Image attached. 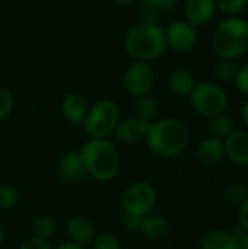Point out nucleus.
Segmentation results:
<instances>
[{
  "label": "nucleus",
  "mask_w": 248,
  "mask_h": 249,
  "mask_svg": "<svg viewBox=\"0 0 248 249\" xmlns=\"http://www.w3.org/2000/svg\"><path fill=\"white\" fill-rule=\"evenodd\" d=\"M145 142L153 155L159 158H174L187 149L190 131L178 118H156L149 124Z\"/></svg>",
  "instance_id": "obj_1"
},
{
  "label": "nucleus",
  "mask_w": 248,
  "mask_h": 249,
  "mask_svg": "<svg viewBox=\"0 0 248 249\" xmlns=\"http://www.w3.org/2000/svg\"><path fill=\"white\" fill-rule=\"evenodd\" d=\"M79 153L86 175L96 182H110L118 175L121 168L120 153L108 139H88Z\"/></svg>",
  "instance_id": "obj_2"
},
{
  "label": "nucleus",
  "mask_w": 248,
  "mask_h": 249,
  "mask_svg": "<svg viewBox=\"0 0 248 249\" xmlns=\"http://www.w3.org/2000/svg\"><path fill=\"white\" fill-rule=\"evenodd\" d=\"M124 50L133 61L152 63L168 50L165 29L159 23H137L124 36Z\"/></svg>",
  "instance_id": "obj_3"
},
{
  "label": "nucleus",
  "mask_w": 248,
  "mask_h": 249,
  "mask_svg": "<svg viewBox=\"0 0 248 249\" xmlns=\"http://www.w3.org/2000/svg\"><path fill=\"white\" fill-rule=\"evenodd\" d=\"M212 48L219 58L238 60L248 51V20L229 16L221 20L212 34Z\"/></svg>",
  "instance_id": "obj_4"
},
{
  "label": "nucleus",
  "mask_w": 248,
  "mask_h": 249,
  "mask_svg": "<svg viewBox=\"0 0 248 249\" xmlns=\"http://www.w3.org/2000/svg\"><path fill=\"white\" fill-rule=\"evenodd\" d=\"M121 120L120 107L113 99H101L89 107L82 124L89 139H108Z\"/></svg>",
  "instance_id": "obj_5"
},
{
  "label": "nucleus",
  "mask_w": 248,
  "mask_h": 249,
  "mask_svg": "<svg viewBox=\"0 0 248 249\" xmlns=\"http://www.w3.org/2000/svg\"><path fill=\"white\" fill-rule=\"evenodd\" d=\"M189 98L193 109L199 115L208 118L225 114L229 105V99L224 88L213 82L196 83Z\"/></svg>",
  "instance_id": "obj_6"
},
{
  "label": "nucleus",
  "mask_w": 248,
  "mask_h": 249,
  "mask_svg": "<svg viewBox=\"0 0 248 249\" xmlns=\"http://www.w3.org/2000/svg\"><path fill=\"white\" fill-rule=\"evenodd\" d=\"M156 200V190L151 182L136 181L124 190L121 196V210L124 214L145 217L152 213Z\"/></svg>",
  "instance_id": "obj_7"
},
{
  "label": "nucleus",
  "mask_w": 248,
  "mask_h": 249,
  "mask_svg": "<svg viewBox=\"0 0 248 249\" xmlns=\"http://www.w3.org/2000/svg\"><path fill=\"white\" fill-rule=\"evenodd\" d=\"M155 85V71L151 63L133 61L127 66L123 76V88L132 98H140L151 93Z\"/></svg>",
  "instance_id": "obj_8"
},
{
  "label": "nucleus",
  "mask_w": 248,
  "mask_h": 249,
  "mask_svg": "<svg viewBox=\"0 0 248 249\" xmlns=\"http://www.w3.org/2000/svg\"><path fill=\"white\" fill-rule=\"evenodd\" d=\"M197 28L187 20H174L165 29L168 48L178 53L191 51L197 44Z\"/></svg>",
  "instance_id": "obj_9"
},
{
  "label": "nucleus",
  "mask_w": 248,
  "mask_h": 249,
  "mask_svg": "<svg viewBox=\"0 0 248 249\" xmlns=\"http://www.w3.org/2000/svg\"><path fill=\"white\" fill-rule=\"evenodd\" d=\"M184 20L193 26H203L209 23L216 12V0H183Z\"/></svg>",
  "instance_id": "obj_10"
},
{
  "label": "nucleus",
  "mask_w": 248,
  "mask_h": 249,
  "mask_svg": "<svg viewBox=\"0 0 248 249\" xmlns=\"http://www.w3.org/2000/svg\"><path fill=\"white\" fill-rule=\"evenodd\" d=\"M148 121L134 117H127V118H121L115 127V137L121 144H127V146H133L137 144L140 140H145L148 128H149Z\"/></svg>",
  "instance_id": "obj_11"
},
{
  "label": "nucleus",
  "mask_w": 248,
  "mask_h": 249,
  "mask_svg": "<svg viewBox=\"0 0 248 249\" xmlns=\"http://www.w3.org/2000/svg\"><path fill=\"white\" fill-rule=\"evenodd\" d=\"M66 233L70 242L86 248L95 239V226L91 219L76 214L67 220Z\"/></svg>",
  "instance_id": "obj_12"
},
{
  "label": "nucleus",
  "mask_w": 248,
  "mask_h": 249,
  "mask_svg": "<svg viewBox=\"0 0 248 249\" xmlns=\"http://www.w3.org/2000/svg\"><path fill=\"white\" fill-rule=\"evenodd\" d=\"M225 156L237 165H248V130H234L225 140Z\"/></svg>",
  "instance_id": "obj_13"
},
{
  "label": "nucleus",
  "mask_w": 248,
  "mask_h": 249,
  "mask_svg": "<svg viewBox=\"0 0 248 249\" xmlns=\"http://www.w3.org/2000/svg\"><path fill=\"white\" fill-rule=\"evenodd\" d=\"M89 105L86 98L77 92L67 93L61 101V112L64 118L73 125H82L88 114Z\"/></svg>",
  "instance_id": "obj_14"
},
{
  "label": "nucleus",
  "mask_w": 248,
  "mask_h": 249,
  "mask_svg": "<svg viewBox=\"0 0 248 249\" xmlns=\"http://www.w3.org/2000/svg\"><path fill=\"white\" fill-rule=\"evenodd\" d=\"M57 174L66 182H79L86 175L80 153L66 152L57 163Z\"/></svg>",
  "instance_id": "obj_15"
},
{
  "label": "nucleus",
  "mask_w": 248,
  "mask_h": 249,
  "mask_svg": "<svg viewBox=\"0 0 248 249\" xmlns=\"http://www.w3.org/2000/svg\"><path fill=\"white\" fill-rule=\"evenodd\" d=\"M225 158L224 140L218 137L205 139L197 147V159L205 166H215Z\"/></svg>",
  "instance_id": "obj_16"
},
{
  "label": "nucleus",
  "mask_w": 248,
  "mask_h": 249,
  "mask_svg": "<svg viewBox=\"0 0 248 249\" xmlns=\"http://www.w3.org/2000/svg\"><path fill=\"white\" fill-rule=\"evenodd\" d=\"M143 233L145 238H148L149 241L153 242H159L164 241L168 233H170V223L165 217L159 216V214H153L149 213L142 219V225H140V231Z\"/></svg>",
  "instance_id": "obj_17"
},
{
  "label": "nucleus",
  "mask_w": 248,
  "mask_h": 249,
  "mask_svg": "<svg viewBox=\"0 0 248 249\" xmlns=\"http://www.w3.org/2000/svg\"><path fill=\"white\" fill-rule=\"evenodd\" d=\"M196 86V79L191 71L186 69H177L170 76V88L175 95L189 96Z\"/></svg>",
  "instance_id": "obj_18"
},
{
  "label": "nucleus",
  "mask_w": 248,
  "mask_h": 249,
  "mask_svg": "<svg viewBox=\"0 0 248 249\" xmlns=\"http://www.w3.org/2000/svg\"><path fill=\"white\" fill-rule=\"evenodd\" d=\"M134 115L140 120H145L148 123H152L153 120H156L158 112H159V104L156 101V98H153L151 93L143 95L140 98H136V104H134Z\"/></svg>",
  "instance_id": "obj_19"
},
{
  "label": "nucleus",
  "mask_w": 248,
  "mask_h": 249,
  "mask_svg": "<svg viewBox=\"0 0 248 249\" xmlns=\"http://www.w3.org/2000/svg\"><path fill=\"white\" fill-rule=\"evenodd\" d=\"M202 249H238L237 239L231 235V232L225 231H213L208 233L202 242Z\"/></svg>",
  "instance_id": "obj_20"
},
{
  "label": "nucleus",
  "mask_w": 248,
  "mask_h": 249,
  "mask_svg": "<svg viewBox=\"0 0 248 249\" xmlns=\"http://www.w3.org/2000/svg\"><path fill=\"white\" fill-rule=\"evenodd\" d=\"M238 69H240V66L237 64L235 60L219 58L213 67V74H215L218 82L229 83V82H235Z\"/></svg>",
  "instance_id": "obj_21"
},
{
  "label": "nucleus",
  "mask_w": 248,
  "mask_h": 249,
  "mask_svg": "<svg viewBox=\"0 0 248 249\" xmlns=\"http://www.w3.org/2000/svg\"><path fill=\"white\" fill-rule=\"evenodd\" d=\"M234 130H235V127H234L232 120L229 117H227L225 114L210 118V131H212L213 137L225 140Z\"/></svg>",
  "instance_id": "obj_22"
},
{
  "label": "nucleus",
  "mask_w": 248,
  "mask_h": 249,
  "mask_svg": "<svg viewBox=\"0 0 248 249\" xmlns=\"http://www.w3.org/2000/svg\"><path fill=\"white\" fill-rule=\"evenodd\" d=\"M32 232H34V236H37L39 239L50 241V238H53L56 233L54 219L50 216H39L38 219H35V222L32 225Z\"/></svg>",
  "instance_id": "obj_23"
},
{
  "label": "nucleus",
  "mask_w": 248,
  "mask_h": 249,
  "mask_svg": "<svg viewBox=\"0 0 248 249\" xmlns=\"http://www.w3.org/2000/svg\"><path fill=\"white\" fill-rule=\"evenodd\" d=\"M216 7L221 13L229 16H240L248 7V0H216Z\"/></svg>",
  "instance_id": "obj_24"
},
{
  "label": "nucleus",
  "mask_w": 248,
  "mask_h": 249,
  "mask_svg": "<svg viewBox=\"0 0 248 249\" xmlns=\"http://www.w3.org/2000/svg\"><path fill=\"white\" fill-rule=\"evenodd\" d=\"M19 201V193L13 185H0V212L13 209Z\"/></svg>",
  "instance_id": "obj_25"
},
{
  "label": "nucleus",
  "mask_w": 248,
  "mask_h": 249,
  "mask_svg": "<svg viewBox=\"0 0 248 249\" xmlns=\"http://www.w3.org/2000/svg\"><path fill=\"white\" fill-rule=\"evenodd\" d=\"M15 108V96L13 93L0 86V121L6 120Z\"/></svg>",
  "instance_id": "obj_26"
},
{
  "label": "nucleus",
  "mask_w": 248,
  "mask_h": 249,
  "mask_svg": "<svg viewBox=\"0 0 248 249\" xmlns=\"http://www.w3.org/2000/svg\"><path fill=\"white\" fill-rule=\"evenodd\" d=\"M139 23H148V25H153V23H159L161 20V10L143 3L139 9Z\"/></svg>",
  "instance_id": "obj_27"
},
{
  "label": "nucleus",
  "mask_w": 248,
  "mask_h": 249,
  "mask_svg": "<svg viewBox=\"0 0 248 249\" xmlns=\"http://www.w3.org/2000/svg\"><path fill=\"white\" fill-rule=\"evenodd\" d=\"M248 197V188L241 182H232L227 188V198L235 204H241Z\"/></svg>",
  "instance_id": "obj_28"
},
{
  "label": "nucleus",
  "mask_w": 248,
  "mask_h": 249,
  "mask_svg": "<svg viewBox=\"0 0 248 249\" xmlns=\"http://www.w3.org/2000/svg\"><path fill=\"white\" fill-rule=\"evenodd\" d=\"M94 249H121L118 238L113 233H102L94 239Z\"/></svg>",
  "instance_id": "obj_29"
},
{
  "label": "nucleus",
  "mask_w": 248,
  "mask_h": 249,
  "mask_svg": "<svg viewBox=\"0 0 248 249\" xmlns=\"http://www.w3.org/2000/svg\"><path fill=\"white\" fill-rule=\"evenodd\" d=\"M234 83L241 93L248 96V61L238 69V73H237Z\"/></svg>",
  "instance_id": "obj_30"
},
{
  "label": "nucleus",
  "mask_w": 248,
  "mask_h": 249,
  "mask_svg": "<svg viewBox=\"0 0 248 249\" xmlns=\"http://www.w3.org/2000/svg\"><path fill=\"white\" fill-rule=\"evenodd\" d=\"M18 249H51L50 241L45 239H39L37 236H31L28 239H25Z\"/></svg>",
  "instance_id": "obj_31"
},
{
  "label": "nucleus",
  "mask_w": 248,
  "mask_h": 249,
  "mask_svg": "<svg viewBox=\"0 0 248 249\" xmlns=\"http://www.w3.org/2000/svg\"><path fill=\"white\" fill-rule=\"evenodd\" d=\"M142 219H143V217L124 214V216H123V223H124V226H126L127 231L139 232V231H140V225H142Z\"/></svg>",
  "instance_id": "obj_32"
},
{
  "label": "nucleus",
  "mask_w": 248,
  "mask_h": 249,
  "mask_svg": "<svg viewBox=\"0 0 248 249\" xmlns=\"http://www.w3.org/2000/svg\"><path fill=\"white\" fill-rule=\"evenodd\" d=\"M142 1L146 3V4H151V6L156 7V9H159V10L162 12V10H170V9H172L180 0H142Z\"/></svg>",
  "instance_id": "obj_33"
},
{
  "label": "nucleus",
  "mask_w": 248,
  "mask_h": 249,
  "mask_svg": "<svg viewBox=\"0 0 248 249\" xmlns=\"http://www.w3.org/2000/svg\"><path fill=\"white\" fill-rule=\"evenodd\" d=\"M240 206H241L240 207V226L243 228L244 232L248 233V197Z\"/></svg>",
  "instance_id": "obj_34"
},
{
  "label": "nucleus",
  "mask_w": 248,
  "mask_h": 249,
  "mask_svg": "<svg viewBox=\"0 0 248 249\" xmlns=\"http://www.w3.org/2000/svg\"><path fill=\"white\" fill-rule=\"evenodd\" d=\"M237 248L248 249V233H243L241 236L237 238Z\"/></svg>",
  "instance_id": "obj_35"
},
{
  "label": "nucleus",
  "mask_w": 248,
  "mask_h": 249,
  "mask_svg": "<svg viewBox=\"0 0 248 249\" xmlns=\"http://www.w3.org/2000/svg\"><path fill=\"white\" fill-rule=\"evenodd\" d=\"M56 249H86V248H85V247H80V245H76V244H73V242H70V241H67V242L60 244V245H58Z\"/></svg>",
  "instance_id": "obj_36"
},
{
  "label": "nucleus",
  "mask_w": 248,
  "mask_h": 249,
  "mask_svg": "<svg viewBox=\"0 0 248 249\" xmlns=\"http://www.w3.org/2000/svg\"><path fill=\"white\" fill-rule=\"evenodd\" d=\"M241 118H243V123H244V125L247 127L248 130V99L246 101V104H244V107L241 109Z\"/></svg>",
  "instance_id": "obj_37"
},
{
  "label": "nucleus",
  "mask_w": 248,
  "mask_h": 249,
  "mask_svg": "<svg viewBox=\"0 0 248 249\" xmlns=\"http://www.w3.org/2000/svg\"><path fill=\"white\" fill-rule=\"evenodd\" d=\"M115 4H118V6H132V4H134L137 0H113Z\"/></svg>",
  "instance_id": "obj_38"
},
{
  "label": "nucleus",
  "mask_w": 248,
  "mask_h": 249,
  "mask_svg": "<svg viewBox=\"0 0 248 249\" xmlns=\"http://www.w3.org/2000/svg\"><path fill=\"white\" fill-rule=\"evenodd\" d=\"M3 241H4V229H3V225H1V222H0V247H1V244H3Z\"/></svg>",
  "instance_id": "obj_39"
}]
</instances>
